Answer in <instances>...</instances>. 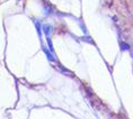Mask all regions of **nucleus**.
Here are the masks:
<instances>
[]
</instances>
